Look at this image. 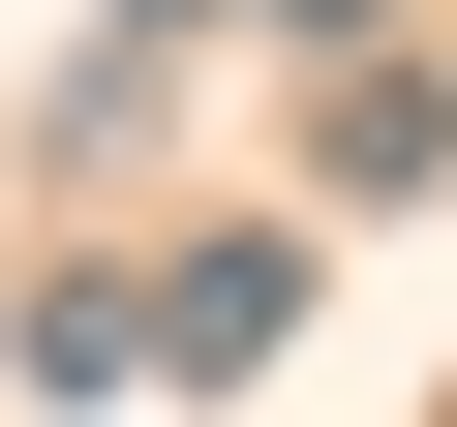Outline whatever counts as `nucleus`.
Here are the masks:
<instances>
[{
  "instance_id": "1",
  "label": "nucleus",
  "mask_w": 457,
  "mask_h": 427,
  "mask_svg": "<svg viewBox=\"0 0 457 427\" xmlns=\"http://www.w3.org/2000/svg\"><path fill=\"white\" fill-rule=\"evenodd\" d=\"M305 336V245H275V214H245V245H183L153 275V366H275Z\"/></svg>"
},
{
  "instance_id": "2",
  "label": "nucleus",
  "mask_w": 457,
  "mask_h": 427,
  "mask_svg": "<svg viewBox=\"0 0 457 427\" xmlns=\"http://www.w3.org/2000/svg\"><path fill=\"white\" fill-rule=\"evenodd\" d=\"M31 397H62V427L153 397V275H31Z\"/></svg>"
},
{
  "instance_id": "3",
  "label": "nucleus",
  "mask_w": 457,
  "mask_h": 427,
  "mask_svg": "<svg viewBox=\"0 0 457 427\" xmlns=\"http://www.w3.org/2000/svg\"><path fill=\"white\" fill-rule=\"evenodd\" d=\"M275 31H396V0H275Z\"/></svg>"
},
{
  "instance_id": "4",
  "label": "nucleus",
  "mask_w": 457,
  "mask_h": 427,
  "mask_svg": "<svg viewBox=\"0 0 457 427\" xmlns=\"http://www.w3.org/2000/svg\"><path fill=\"white\" fill-rule=\"evenodd\" d=\"M122 31H213V0H122Z\"/></svg>"
}]
</instances>
